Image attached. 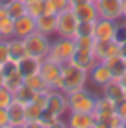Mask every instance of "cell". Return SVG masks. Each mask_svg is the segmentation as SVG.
<instances>
[{"label": "cell", "mask_w": 126, "mask_h": 128, "mask_svg": "<svg viewBox=\"0 0 126 128\" xmlns=\"http://www.w3.org/2000/svg\"><path fill=\"white\" fill-rule=\"evenodd\" d=\"M45 111L52 112V114H57L64 118L67 114V97L62 90H55V88H50L48 90V95H47V106Z\"/></svg>", "instance_id": "obj_7"}, {"label": "cell", "mask_w": 126, "mask_h": 128, "mask_svg": "<svg viewBox=\"0 0 126 128\" xmlns=\"http://www.w3.org/2000/svg\"><path fill=\"white\" fill-rule=\"evenodd\" d=\"M7 112H9V125L10 128H26V106L17 102V100H12V104L7 107Z\"/></svg>", "instance_id": "obj_14"}, {"label": "cell", "mask_w": 126, "mask_h": 128, "mask_svg": "<svg viewBox=\"0 0 126 128\" xmlns=\"http://www.w3.org/2000/svg\"><path fill=\"white\" fill-rule=\"evenodd\" d=\"M123 57H125V68H126V56H123Z\"/></svg>", "instance_id": "obj_41"}, {"label": "cell", "mask_w": 126, "mask_h": 128, "mask_svg": "<svg viewBox=\"0 0 126 128\" xmlns=\"http://www.w3.org/2000/svg\"><path fill=\"white\" fill-rule=\"evenodd\" d=\"M2 40H3V38H2V36H0V42H2Z\"/></svg>", "instance_id": "obj_42"}, {"label": "cell", "mask_w": 126, "mask_h": 128, "mask_svg": "<svg viewBox=\"0 0 126 128\" xmlns=\"http://www.w3.org/2000/svg\"><path fill=\"white\" fill-rule=\"evenodd\" d=\"M118 80H119V82H121V83L126 86V71L123 73V74H121V76H119V78H118Z\"/></svg>", "instance_id": "obj_40"}, {"label": "cell", "mask_w": 126, "mask_h": 128, "mask_svg": "<svg viewBox=\"0 0 126 128\" xmlns=\"http://www.w3.org/2000/svg\"><path fill=\"white\" fill-rule=\"evenodd\" d=\"M102 62L107 64V68L112 71V74H114V78H119L123 73L126 71L125 68V57L121 56V54H116V56H111V57H105Z\"/></svg>", "instance_id": "obj_24"}, {"label": "cell", "mask_w": 126, "mask_h": 128, "mask_svg": "<svg viewBox=\"0 0 126 128\" xmlns=\"http://www.w3.org/2000/svg\"><path fill=\"white\" fill-rule=\"evenodd\" d=\"M118 24L119 21L99 18L95 21V40H116Z\"/></svg>", "instance_id": "obj_11"}, {"label": "cell", "mask_w": 126, "mask_h": 128, "mask_svg": "<svg viewBox=\"0 0 126 128\" xmlns=\"http://www.w3.org/2000/svg\"><path fill=\"white\" fill-rule=\"evenodd\" d=\"M67 97V109L69 111H78V112H93L97 97L85 88L80 90H73L69 94H66Z\"/></svg>", "instance_id": "obj_3"}, {"label": "cell", "mask_w": 126, "mask_h": 128, "mask_svg": "<svg viewBox=\"0 0 126 128\" xmlns=\"http://www.w3.org/2000/svg\"><path fill=\"white\" fill-rule=\"evenodd\" d=\"M76 42V47L78 48H93V43H95V38L93 36H76L74 38Z\"/></svg>", "instance_id": "obj_32"}, {"label": "cell", "mask_w": 126, "mask_h": 128, "mask_svg": "<svg viewBox=\"0 0 126 128\" xmlns=\"http://www.w3.org/2000/svg\"><path fill=\"white\" fill-rule=\"evenodd\" d=\"M97 9H99V16L105 19H112V21H121L123 19V7H121V0H97Z\"/></svg>", "instance_id": "obj_9"}, {"label": "cell", "mask_w": 126, "mask_h": 128, "mask_svg": "<svg viewBox=\"0 0 126 128\" xmlns=\"http://www.w3.org/2000/svg\"><path fill=\"white\" fill-rule=\"evenodd\" d=\"M5 16V7H3V2L0 0V18H3Z\"/></svg>", "instance_id": "obj_39"}, {"label": "cell", "mask_w": 126, "mask_h": 128, "mask_svg": "<svg viewBox=\"0 0 126 128\" xmlns=\"http://www.w3.org/2000/svg\"><path fill=\"white\" fill-rule=\"evenodd\" d=\"M86 2H93V0H69V5L71 7H78V5H83Z\"/></svg>", "instance_id": "obj_36"}, {"label": "cell", "mask_w": 126, "mask_h": 128, "mask_svg": "<svg viewBox=\"0 0 126 128\" xmlns=\"http://www.w3.org/2000/svg\"><path fill=\"white\" fill-rule=\"evenodd\" d=\"M116 114L121 118V121L125 123V126H126V97L123 100L116 102Z\"/></svg>", "instance_id": "obj_33"}, {"label": "cell", "mask_w": 126, "mask_h": 128, "mask_svg": "<svg viewBox=\"0 0 126 128\" xmlns=\"http://www.w3.org/2000/svg\"><path fill=\"white\" fill-rule=\"evenodd\" d=\"M33 97H35V92H33L29 86H26L24 83H22L19 88L14 90V100L21 102V104H24V106H28V104L33 100Z\"/></svg>", "instance_id": "obj_26"}, {"label": "cell", "mask_w": 126, "mask_h": 128, "mask_svg": "<svg viewBox=\"0 0 126 128\" xmlns=\"http://www.w3.org/2000/svg\"><path fill=\"white\" fill-rule=\"evenodd\" d=\"M9 59H10V56H9L7 40H2V42H0V66H2V64H5Z\"/></svg>", "instance_id": "obj_34"}, {"label": "cell", "mask_w": 126, "mask_h": 128, "mask_svg": "<svg viewBox=\"0 0 126 128\" xmlns=\"http://www.w3.org/2000/svg\"><path fill=\"white\" fill-rule=\"evenodd\" d=\"M45 12V0H28L26 2V14L31 18H38Z\"/></svg>", "instance_id": "obj_28"}, {"label": "cell", "mask_w": 126, "mask_h": 128, "mask_svg": "<svg viewBox=\"0 0 126 128\" xmlns=\"http://www.w3.org/2000/svg\"><path fill=\"white\" fill-rule=\"evenodd\" d=\"M121 7H123V19H126V0H121Z\"/></svg>", "instance_id": "obj_38"}, {"label": "cell", "mask_w": 126, "mask_h": 128, "mask_svg": "<svg viewBox=\"0 0 126 128\" xmlns=\"http://www.w3.org/2000/svg\"><path fill=\"white\" fill-rule=\"evenodd\" d=\"M7 47H9V56L12 61H21L26 54V45H24V38H17V36H12L7 40Z\"/></svg>", "instance_id": "obj_21"}, {"label": "cell", "mask_w": 126, "mask_h": 128, "mask_svg": "<svg viewBox=\"0 0 126 128\" xmlns=\"http://www.w3.org/2000/svg\"><path fill=\"white\" fill-rule=\"evenodd\" d=\"M0 36L3 40H9L14 36V19L9 18L7 14L3 18H0Z\"/></svg>", "instance_id": "obj_27"}, {"label": "cell", "mask_w": 126, "mask_h": 128, "mask_svg": "<svg viewBox=\"0 0 126 128\" xmlns=\"http://www.w3.org/2000/svg\"><path fill=\"white\" fill-rule=\"evenodd\" d=\"M93 2H97V0H93Z\"/></svg>", "instance_id": "obj_44"}, {"label": "cell", "mask_w": 126, "mask_h": 128, "mask_svg": "<svg viewBox=\"0 0 126 128\" xmlns=\"http://www.w3.org/2000/svg\"><path fill=\"white\" fill-rule=\"evenodd\" d=\"M123 21H125V22H126V19H123Z\"/></svg>", "instance_id": "obj_43"}, {"label": "cell", "mask_w": 126, "mask_h": 128, "mask_svg": "<svg viewBox=\"0 0 126 128\" xmlns=\"http://www.w3.org/2000/svg\"><path fill=\"white\" fill-rule=\"evenodd\" d=\"M116 112V102L111 100L109 97L100 95L97 97L95 102V109H93V118H95V128H102L104 121L107 118H111Z\"/></svg>", "instance_id": "obj_8"}, {"label": "cell", "mask_w": 126, "mask_h": 128, "mask_svg": "<svg viewBox=\"0 0 126 128\" xmlns=\"http://www.w3.org/2000/svg\"><path fill=\"white\" fill-rule=\"evenodd\" d=\"M0 128H10L9 125V112L5 107H0Z\"/></svg>", "instance_id": "obj_35"}, {"label": "cell", "mask_w": 126, "mask_h": 128, "mask_svg": "<svg viewBox=\"0 0 126 128\" xmlns=\"http://www.w3.org/2000/svg\"><path fill=\"white\" fill-rule=\"evenodd\" d=\"M92 50H93L97 61H104L105 57L121 54V45L118 40H95Z\"/></svg>", "instance_id": "obj_10"}, {"label": "cell", "mask_w": 126, "mask_h": 128, "mask_svg": "<svg viewBox=\"0 0 126 128\" xmlns=\"http://www.w3.org/2000/svg\"><path fill=\"white\" fill-rule=\"evenodd\" d=\"M42 61L43 59H36V57H31V56H24L21 61H17V68H19L22 76H29V74H35V73L40 71Z\"/></svg>", "instance_id": "obj_20"}, {"label": "cell", "mask_w": 126, "mask_h": 128, "mask_svg": "<svg viewBox=\"0 0 126 128\" xmlns=\"http://www.w3.org/2000/svg\"><path fill=\"white\" fill-rule=\"evenodd\" d=\"M33 31H36V19L31 18L29 14H24L21 18L14 19V36L17 38H26Z\"/></svg>", "instance_id": "obj_15"}, {"label": "cell", "mask_w": 126, "mask_h": 128, "mask_svg": "<svg viewBox=\"0 0 126 128\" xmlns=\"http://www.w3.org/2000/svg\"><path fill=\"white\" fill-rule=\"evenodd\" d=\"M14 100V92L10 88H7L5 85H0V107H7L12 104Z\"/></svg>", "instance_id": "obj_31"}, {"label": "cell", "mask_w": 126, "mask_h": 128, "mask_svg": "<svg viewBox=\"0 0 126 128\" xmlns=\"http://www.w3.org/2000/svg\"><path fill=\"white\" fill-rule=\"evenodd\" d=\"M102 95L105 97H109L111 100H114V102H119V100H123L126 97V86L118 80V78H112L109 83H105L102 86Z\"/></svg>", "instance_id": "obj_18"}, {"label": "cell", "mask_w": 126, "mask_h": 128, "mask_svg": "<svg viewBox=\"0 0 126 128\" xmlns=\"http://www.w3.org/2000/svg\"><path fill=\"white\" fill-rule=\"evenodd\" d=\"M24 45H26V54L28 56L36 57V59H45L48 56L52 38L40 33V31H33L29 36L24 38Z\"/></svg>", "instance_id": "obj_4"}, {"label": "cell", "mask_w": 126, "mask_h": 128, "mask_svg": "<svg viewBox=\"0 0 126 128\" xmlns=\"http://www.w3.org/2000/svg\"><path fill=\"white\" fill-rule=\"evenodd\" d=\"M71 62L76 64V66H80V68H83L85 71H90L99 61H97L93 50H90V48H78V47H76Z\"/></svg>", "instance_id": "obj_16"}, {"label": "cell", "mask_w": 126, "mask_h": 128, "mask_svg": "<svg viewBox=\"0 0 126 128\" xmlns=\"http://www.w3.org/2000/svg\"><path fill=\"white\" fill-rule=\"evenodd\" d=\"M76 36H93L95 38V21H80L76 28Z\"/></svg>", "instance_id": "obj_29"}, {"label": "cell", "mask_w": 126, "mask_h": 128, "mask_svg": "<svg viewBox=\"0 0 126 128\" xmlns=\"http://www.w3.org/2000/svg\"><path fill=\"white\" fill-rule=\"evenodd\" d=\"M112 78H114L112 71H111V69L107 68V64L102 62V61H99V62L88 71V80H90L93 85L100 86V88H102L105 83H109Z\"/></svg>", "instance_id": "obj_13"}, {"label": "cell", "mask_w": 126, "mask_h": 128, "mask_svg": "<svg viewBox=\"0 0 126 128\" xmlns=\"http://www.w3.org/2000/svg\"><path fill=\"white\" fill-rule=\"evenodd\" d=\"M80 19L76 18L73 7H67L61 12H57V30H55V36H62V38H74L76 36V28H78Z\"/></svg>", "instance_id": "obj_5"}, {"label": "cell", "mask_w": 126, "mask_h": 128, "mask_svg": "<svg viewBox=\"0 0 126 128\" xmlns=\"http://www.w3.org/2000/svg\"><path fill=\"white\" fill-rule=\"evenodd\" d=\"M66 126H71V128H95L93 112L67 111V116H66Z\"/></svg>", "instance_id": "obj_12"}, {"label": "cell", "mask_w": 126, "mask_h": 128, "mask_svg": "<svg viewBox=\"0 0 126 128\" xmlns=\"http://www.w3.org/2000/svg\"><path fill=\"white\" fill-rule=\"evenodd\" d=\"M67 7H71L69 0H45V12H50V14H57Z\"/></svg>", "instance_id": "obj_30"}, {"label": "cell", "mask_w": 126, "mask_h": 128, "mask_svg": "<svg viewBox=\"0 0 126 128\" xmlns=\"http://www.w3.org/2000/svg\"><path fill=\"white\" fill-rule=\"evenodd\" d=\"M61 69L62 66L50 59H43L42 61V66H40V74L42 78L45 80V83L50 86V88H55V90H61Z\"/></svg>", "instance_id": "obj_6"}, {"label": "cell", "mask_w": 126, "mask_h": 128, "mask_svg": "<svg viewBox=\"0 0 126 128\" xmlns=\"http://www.w3.org/2000/svg\"><path fill=\"white\" fill-rule=\"evenodd\" d=\"M5 7V14L12 19H17L26 14V2L24 0H7L3 4Z\"/></svg>", "instance_id": "obj_23"}, {"label": "cell", "mask_w": 126, "mask_h": 128, "mask_svg": "<svg viewBox=\"0 0 126 128\" xmlns=\"http://www.w3.org/2000/svg\"><path fill=\"white\" fill-rule=\"evenodd\" d=\"M43 107H40L38 104L35 102H29L26 106V128H31V126H40V120H42V114H43Z\"/></svg>", "instance_id": "obj_22"}, {"label": "cell", "mask_w": 126, "mask_h": 128, "mask_svg": "<svg viewBox=\"0 0 126 128\" xmlns=\"http://www.w3.org/2000/svg\"><path fill=\"white\" fill-rule=\"evenodd\" d=\"M76 50V42L74 38H62V36H55V40H52L50 50L47 59L54 61L57 64H66L73 59V54Z\"/></svg>", "instance_id": "obj_2"}, {"label": "cell", "mask_w": 126, "mask_h": 128, "mask_svg": "<svg viewBox=\"0 0 126 128\" xmlns=\"http://www.w3.org/2000/svg\"><path fill=\"white\" fill-rule=\"evenodd\" d=\"M86 82H88V71H85L83 68L73 64L71 61L62 64V69H61V90L64 94L85 88Z\"/></svg>", "instance_id": "obj_1"}, {"label": "cell", "mask_w": 126, "mask_h": 128, "mask_svg": "<svg viewBox=\"0 0 126 128\" xmlns=\"http://www.w3.org/2000/svg\"><path fill=\"white\" fill-rule=\"evenodd\" d=\"M119 45H121V56H126V40L119 42Z\"/></svg>", "instance_id": "obj_37"}, {"label": "cell", "mask_w": 126, "mask_h": 128, "mask_svg": "<svg viewBox=\"0 0 126 128\" xmlns=\"http://www.w3.org/2000/svg\"><path fill=\"white\" fill-rule=\"evenodd\" d=\"M55 30H57V14L43 12L42 16L36 18V31L47 36H55Z\"/></svg>", "instance_id": "obj_17"}, {"label": "cell", "mask_w": 126, "mask_h": 128, "mask_svg": "<svg viewBox=\"0 0 126 128\" xmlns=\"http://www.w3.org/2000/svg\"><path fill=\"white\" fill-rule=\"evenodd\" d=\"M24 85L29 86L33 92H43V90H50V86L45 83V80L42 78V74H40V73H35V74L24 76Z\"/></svg>", "instance_id": "obj_25"}, {"label": "cell", "mask_w": 126, "mask_h": 128, "mask_svg": "<svg viewBox=\"0 0 126 128\" xmlns=\"http://www.w3.org/2000/svg\"><path fill=\"white\" fill-rule=\"evenodd\" d=\"M76 18L80 21H97L100 16H99V9H97V4L95 2H86L83 5H78V7H73Z\"/></svg>", "instance_id": "obj_19"}, {"label": "cell", "mask_w": 126, "mask_h": 128, "mask_svg": "<svg viewBox=\"0 0 126 128\" xmlns=\"http://www.w3.org/2000/svg\"><path fill=\"white\" fill-rule=\"evenodd\" d=\"M24 2H28V0H24Z\"/></svg>", "instance_id": "obj_45"}]
</instances>
